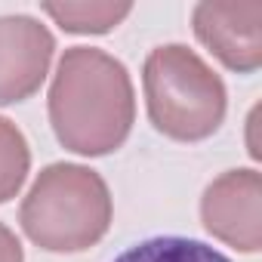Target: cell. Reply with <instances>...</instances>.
<instances>
[{"instance_id": "6da1fadb", "label": "cell", "mask_w": 262, "mask_h": 262, "mask_svg": "<svg viewBox=\"0 0 262 262\" xmlns=\"http://www.w3.org/2000/svg\"><path fill=\"white\" fill-rule=\"evenodd\" d=\"M133 117V83L114 56L96 47L65 50L50 86V123L68 151L99 158L120 148Z\"/></svg>"}, {"instance_id": "7a4b0ae2", "label": "cell", "mask_w": 262, "mask_h": 262, "mask_svg": "<svg viewBox=\"0 0 262 262\" xmlns=\"http://www.w3.org/2000/svg\"><path fill=\"white\" fill-rule=\"evenodd\" d=\"M25 234L50 253H80L105 237L111 194L105 179L80 164H50L22 201Z\"/></svg>"}, {"instance_id": "3957f363", "label": "cell", "mask_w": 262, "mask_h": 262, "mask_svg": "<svg viewBox=\"0 0 262 262\" xmlns=\"http://www.w3.org/2000/svg\"><path fill=\"white\" fill-rule=\"evenodd\" d=\"M148 117L176 142L213 136L225 117V83L188 47L167 43L145 59L142 71Z\"/></svg>"}, {"instance_id": "277c9868", "label": "cell", "mask_w": 262, "mask_h": 262, "mask_svg": "<svg viewBox=\"0 0 262 262\" xmlns=\"http://www.w3.org/2000/svg\"><path fill=\"white\" fill-rule=\"evenodd\" d=\"M204 225L213 237L241 253L262 244V179L256 170H228L207 185L201 201Z\"/></svg>"}, {"instance_id": "5b68a950", "label": "cell", "mask_w": 262, "mask_h": 262, "mask_svg": "<svg viewBox=\"0 0 262 262\" xmlns=\"http://www.w3.org/2000/svg\"><path fill=\"white\" fill-rule=\"evenodd\" d=\"M194 34L237 74H253L262 65V4L256 0H204L194 7Z\"/></svg>"}, {"instance_id": "8992f818", "label": "cell", "mask_w": 262, "mask_h": 262, "mask_svg": "<svg viewBox=\"0 0 262 262\" xmlns=\"http://www.w3.org/2000/svg\"><path fill=\"white\" fill-rule=\"evenodd\" d=\"M56 40L31 16H0V105L34 96L50 71Z\"/></svg>"}, {"instance_id": "52a82bcc", "label": "cell", "mask_w": 262, "mask_h": 262, "mask_svg": "<svg viewBox=\"0 0 262 262\" xmlns=\"http://www.w3.org/2000/svg\"><path fill=\"white\" fill-rule=\"evenodd\" d=\"M114 262H231L225 253L213 250L204 241L179 237V234H158L126 247Z\"/></svg>"}, {"instance_id": "ba28073f", "label": "cell", "mask_w": 262, "mask_h": 262, "mask_svg": "<svg viewBox=\"0 0 262 262\" xmlns=\"http://www.w3.org/2000/svg\"><path fill=\"white\" fill-rule=\"evenodd\" d=\"M43 13L71 34H105L133 13V4H43Z\"/></svg>"}, {"instance_id": "9c48e42d", "label": "cell", "mask_w": 262, "mask_h": 262, "mask_svg": "<svg viewBox=\"0 0 262 262\" xmlns=\"http://www.w3.org/2000/svg\"><path fill=\"white\" fill-rule=\"evenodd\" d=\"M31 167V151L22 129L0 117V204L19 194Z\"/></svg>"}, {"instance_id": "30bf717a", "label": "cell", "mask_w": 262, "mask_h": 262, "mask_svg": "<svg viewBox=\"0 0 262 262\" xmlns=\"http://www.w3.org/2000/svg\"><path fill=\"white\" fill-rule=\"evenodd\" d=\"M0 262H25V253H22L19 237L4 222H0Z\"/></svg>"}]
</instances>
